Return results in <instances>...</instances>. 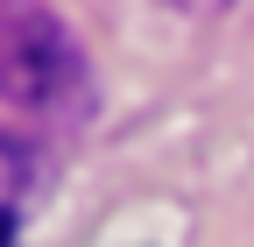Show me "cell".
Segmentation results:
<instances>
[{
    "instance_id": "obj_1",
    "label": "cell",
    "mask_w": 254,
    "mask_h": 247,
    "mask_svg": "<svg viewBox=\"0 0 254 247\" xmlns=\"http://www.w3.org/2000/svg\"><path fill=\"white\" fill-rule=\"evenodd\" d=\"M0 99L36 113L85 106V57L43 0H0Z\"/></svg>"
},
{
    "instance_id": "obj_2",
    "label": "cell",
    "mask_w": 254,
    "mask_h": 247,
    "mask_svg": "<svg viewBox=\"0 0 254 247\" xmlns=\"http://www.w3.org/2000/svg\"><path fill=\"white\" fill-rule=\"evenodd\" d=\"M28 177H36V156H28V141L0 134V212H7V205L28 191Z\"/></svg>"
},
{
    "instance_id": "obj_3",
    "label": "cell",
    "mask_w": 254,
    "mask_h": 247,
    "mask_svg": "<svg viewBox=\"0 0 254 247\" xmlns=\"http://www.w3.org/2000/svg\"><path fill=\"white\" fill-rule=\"evenodd\" d=\"M170 7H184V14H212V7H226V0H170Z\"/></svg>"
},
{
    "instance_id": "obj_4",
    "label": "cell",
    "mask_w": 254,
    "mask_h": 247,
    "mask_svg": "<svg viewBox=\"0 0 254 247\" xmlns=\"http://www.w3.org/2000/svg\"><path fill=\"white\" fill-rule=\"evenodd\" d=\"M14 240V212H0V247H7Z\"/></svg>"
}]
</instances>
